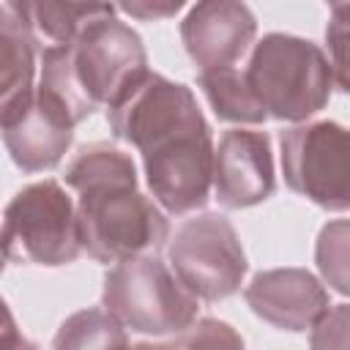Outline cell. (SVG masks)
Masks as SVG:
<instances>
[{"label": "cell", "mask_w": 350, "mask_h": 350, "mask_svg": "<svg viewBox=\"0 0 350 350\" xmlns=\"http://www.w3.org/2000/svg\"><path fill=\"white\" fill-rule=\"evenodd\" d=\"M131 350H243V339L230 323L202 317L170 342H139Z\"/></svg>", "instance_id": "18"}, {"label": "cell", "mask_w": 350, "mask_h": 350, "mask_svg": "<svg viewBox=\"0 0 350 350\" xmlns=\"http://www.w3.org/2000/svg\"><path fill=\"white\" fill-rule=\"evenodd\" d=\"M183 8V3L180 0H175V3H123L120 5V11L123 14H131V16H137V19H164V16H172V14H178Z\"/></svg>", "instance_id": "21"}, {"label": "cell", "mask_w": 350, "mask_h": 350, "mask_svg": "<svg viewBox=\"0 0 350 350\" xmlns=\"http://www.w3.org/2000/svg\"><path fill=\"white\" fill-rule=\"evenodd\" d=\"M314 262L325 284L342 295H350V219H334L320 230Z\"/></svg>", "instance_id": "17"}, {"label": "cell", "mask_w": 350, "mask_h": 350, "mask_svg": "<svg viewBox=\"0 0 350 350\" xmlns=\"http://www.w3.org/2000/svg\"><path fill=\"white\" fill-rule=\"evenodd\" d=\"M8 262L66 265L82 252L77 205L57 180H38L11 197L3 216Z\"/></svg>", "instance_id": "6"}, {"label": "cell", "mask_w": 350, "mask_h": 350, "mask_svg": "<svg viewBox=\"0 0 350 350\" xmlns=\"http://www.w3.org/2000/svg\"><path fill=\"white\" fill-rule=\"evenodd\" d=\"M148 74L142 38L109 8L90 19L71 44L44 46L38 88L49 93L74 123H82L98 104H115Z\"/></svg>", "instance_id": "3"}, {"label": "cell", "mask_w": 350, "mask_h": 350, "mask_svg": "<svg viewBox=\"0 0 350 350\" xmlns=\"http://www.w3.org/2000/svg\"><path fill=\"white\" fill-rule=\"evenodd\" d=\"M104 309L137 334H180L197 323V298L156 257L142 254L107 271L101 287Z\"/></svg>", "instance_id": "5"}, {"label": "cell", "mask_w": 350, "mask_h": 350, "mask_svg": "<svg viewBox=\"0 0 350 350\" xmlns=\"http://www.w3.org/2000/svg\"><path fill=\"white\" fill-rule=\"evenodd\" d=\"M36 74V27L27 3L5 0L0 5V93L3 104L30 96Z\"/></svg>", "instance_id": "13"}, {"label": "cell", "mask_w": 350, "mask_h": 350, "mask_svg": "<svg viewBox=\"0 0 350 350\" xmlns=\"http://www.w3.org/2000/svg\"><path fill=\"white\" fill-rule=\"evenodd\" d=\"M243 74L262 112L276 120H306L331 98V63L309 38L287 33L262 36Z\"/></svg>", "instance_id": "4"}, {"label": "cell", "mask_w": 350, "mask_h": 350, "mask_svg": "<svg viewBox=\"0 0 350 350\" xmlns=\"http://www.w3.org/2000/svg\"><path fill=\"white\" fill-rule=\"evenodd\" d=\"M328 63L339 90L350 93V3H334L325 27Z\"/></svg>", "instance_id": "19"}, {"label": "cell", "mask_w": 350, "mask_h": 350, "mask_svg": "<svg viewBox=\"0 0 350 350\" xmlns=\"http://www.w3.org/2000/svg\"><path fill=\"white\" fill-rule=\"evenodd\" d=\"M66 183L79 194L82 249L98 262H123L159 252L170 241L167 216L137 189V167L115 145L93 142L66 167Z\"/></svg>", "instance_id": "2"}, {"label": "cell", "mask_w": 350, "mask_h": 350, "mask_svg": "<svg viewBox=\"0 0 350 350\" xmlns=\"http://www.w3.org/2000/svg\"><path fill=\"white\" fill-rule=\"evenodd\" d=\"M52 350H131L120 320L107 309H79L66 317L52 339Z\"/></svg>", "instance_id": "15"}, {"label": "cell", "mask_w": 350, "mask_h": 350, "mask_svg": "<svg viewBox=\"0 0 350 350\" xmlns=\"http://www.w3.org/2000/svg\"><path fill=\"white\" fill-rule=\"evenodd\" d=\"M3 142L22 172L52 170L74 139L71 115L41 88L0 107Z\"/></svg>", "instance_id": "9"}, {"label": "cell", "mask_w": 350, "mask_h": 350, "mask_svg": "<svg viewBox=\"0 0 350 350\" xmlns=\"http://www.w3.org/2000/svg\"><path fill=\"white\" fill-rule=\"evenodd\" d=\"M276 189L273 153L265 131L230 129L213 156V191L224 208H252Z\"/></svg>", "instance_id": "11"}, {"label": "cell", "mask_w": 350, "mask_h": 350, "mask_svg": "<svg viewBox=\"0 0 350 350\" xmlns=\"http://www.w3.org/2000/svg\"><path fill=\"white\" fill-rule=\"evenodd\" d=\"M287 186L325 211H350V129L314 120L279 134Z\"/></svg>", "instance_id": "8"}, {"label": "cell", "mask_w": 350, "mask_h": 350, "mask_svg": "<svg viewBox=\"0 0 350 350\" xmlns=\"http://www.w3.org/2000/svg\"><path fill=\"white\" fill-rule=\"evenodd\" d=\"M170 268L200 301H221L241 290L246 254L227 216L200 213L186 219L167 241Z\"/></svg>", "instance_id": "7"}, {"label": "cell", "mask_w": 350, "mask_h": 350, "mask_svg": "<svg viewBox=\"0 0 350 350\" xmlns=\"http://www.w3.org/2000/svg\"><path fill=\"white\" fill-rule=\"evenodd\" d=\"M246 304L257 317L282 331H306L331 309L328 290L304 268H271L252 276L243 290Z\"/></svg>", "instance_id": "12"}, {"label": "cell", "mask_w": 350, "mask_h": 350, "mask_svg": "<svg viewBox=\"0 0 350 350\" xmlns=\"http://www.w3.org/2000/svg\"><path fill=\"white\" fill-rule=\"evenodd\" d=\"M257 33V19L249 5L235 0H205L189 8L186 19L180 22V38L200 68L221 71L235 68V63L246 55Z\"/></svg>", "instance_id": "10"}, {"label": "cell", "mask_w": 350, "mask_h": 350, "mask_svg": "<svg viewBox=\"0 0 350 350\" xmlns=\"http://www.w3.org/2000/svg\"><path fill=\"white\" fill-rule=\"evenodd\" d=\"M197 85L205 93L216 118L230 120V123H262V120H268V115L257 104L243 71H238V68L205 71V74H197Z\"/></svg>", "instance_id": "14"}, {"label": "cell", "mask_w": 350, "mask_h": 350, "mask_svg": "<svg viewBox=\"0 0 350 350\" xmlns=\"http://www.w3.org/2000/svg\"><path fill=\"white\" fill-rule=\"evenodd\" d=\"M109 8H115V5H107V3H27L33 27L41 36H46L52 41V46L71 44L90 19L107 14Z\"/></svg>", "instance_id": "16"}, {"label": "cell", "mask_w": 350, "mask_h": 350, "mask_svg": "<svg viewBox=\"0 0 350 350\" xmlns=\"http://www.w3.org/2000/svg\"><path fill=\"white\" fill-rule=\"evenodd\" d=\"M107 120L142 153L148 189L164 211L180 216L208 202L216 145L186 85L150 71L107 107Z\"/></svg>", "instance_id": "1"}, {"label": "cell", "mask_w": 350, "mask_h": 350, "mask_svg": "<svg viewBox=\"0 0 350 350\" xmlns=\"http://www.w3.org/2000/svg\"><path fill=\"white\" fill-rule=\"evenodd\" d=\"M3 350H38L30 339H25L16 325H14V314L11 309H5V325H3Z\"/></svg>", "instance_id": "22"}, {"label": "cell", "mask_w": 350, "mask_h": 350, "mask_svg": "<svg viewBox=\"0 0 350 350\" xmlns=\"http://www.w3.org/2000/svg\"><path fill=\"white\" fill-rule=\"evenodd\" d=\"M309 350H350V304L331 306L312 328Z\"/></svg>", "instance_id": "20"}]
</instances>
